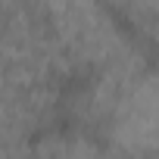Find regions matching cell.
Returning a JSON list of instances; mask_svg holds the SVG:
<instances>
[{
    "instance_id": "6da1fadb",
    "label": "cell",
    "mask_w": 159,
    "mask_h": 159,
    "mask_svg": "<svg viewBox=\"0 0 159 159\" xmlns=\"http://www.w3.org/2000/svg\"><path fill=\"white\" fill-rule=\"evenodd\" d=\"M41 22L66 62L103 72H140V53L106 0H41Z\"/></svg>"
}]
</instances>
